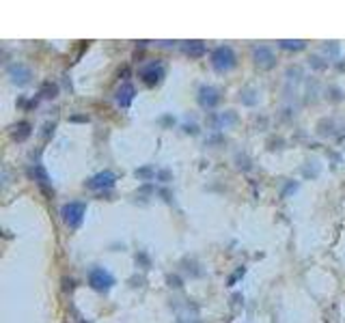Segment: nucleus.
Wrapping results in <instances>:
<instances>
[{"mask_svg": "<svg viewBox=\"0 0 345 323\" xmlns=\"http://www.w3.org/2000/svg\"><path fill=\"white\" fill-rule=\"evenodd\" d=\"M114 183H117V175L112 173V170H102V173L89 177L87 181H84V187H87V190L99 192V190H110Z\"/></svg>", "mask_w": 345, "mask_h": 323, "instance_id": "nucleus-7", "label": "nucleus"}, {"mask_svg": "<svg viewBox=\"0 0 345 323\" xmlns=\"http://www.w3.org/2000/svg\"><path fill=\"white\" fill-rule=\"evenodd\" d=\"M136 265L142 267V269H149V267H151V259H149V254L145 252V250H140V252L136 254Z\"/></svg>", "mask_w": 345, "mask_h": 323, "instance_id": "nucleus-23", "label": "nucleus"}, {"mask_svg": "<svg viewBox=\"0 0 345 323\" xmlns=\"http://www.w3.org/2000/svg\"><path fill=\"white\" fill-rule=\"evenodd\" d=\"M222 142H226V138H224L222 132H212L210 136L205 138V145H207V147H216V145H222Z\"/></svg>", "mask_w": 345, "mask_h": 323, "instance_id": "nucleus-21", "label": "nucleus"}, {"mask_svg": "<svg viewBox=\"0 0 345 323\" xmlns=\"http://www.w3.org/2000/svg\"><path fill=\"white\" fill-rule=\"evenodd\" d=\"M84 215H87V203L84 201H69L61 207V220L67 229L76 231L80 224H82Z\"/></svg>", "mask_w": 345, "mask_h": 323, "instance_id": "nucleus-2", "label": "nucleus"}, {"mask_svg": "<svg viewBox=\"0 0 345 323\" xmlns=\"http://www.w3.org/2000/svg\"><path fill=\"white\" fill-rule=\"evenodd\" d=\"M28 175H31V179H35V183H37V187L41 190V194L48 196V199H52V196H54L52 179H50V175H48V170L43 168V164L35 162V164L28 168Z\"/></svg>", "mask_w": 345, "mask_h": 323, "instance_id": "nucleus-5", "label": "nucleus"}, {"mask_svg": "<svg viewBox=\"0 0 345 323\" xmlns=\"http://www.w3.org/2000/svg\"><path fill=\"white\" fill-rule=\"evenodd\" d=\"M134 97H136V88H134V84H132V82H123L119 88H117L114 102L119 104V108L128 110V108L132 106V102H134Z\"/></svg>", "mask_w": 345, "mask_h": 323, "instance_id": "nucleus-11", "label": "nucleus"}, {"mask_svg": "<svg viewBox=\"0 0 345 323\" xmlns=\"http://www.w3.org/2000/svg\"><path fill=\"white\" fill-rule=\"evenodd\" d=\"M7 76L11 78V82H13V84L24 86V84H28V82H31L33 71H31V67H26L24 62L15 60V62H11V65H7Z\"/></svg>", "mask_w": 345, "mask_h": 323, "instance_id": "nucleus-9", "label": "nucleus"}, {"mask_svg": "<svg viewBox=\"0 0 345 323\" xmlns=\"http://www.w3.org/2000/svg\"><path fill=\"white\" fill-rule=\"evenodd\" d=\"M54 130H56V123H45V125H43V132H41V136H43L45 140H48V138L52 136V134H54Z\"/></svg>", "mask_w": 345, "mask_h": 323, "instance_id": "nucleus-31", "label": "nucleus"}, {"mask_svg": "<svg viewBox=\"0 0 345 323\" xmlns=\"http://www.w3.org/2000/svg\"><path fill=\"white\" fill-rule=\"evenodd\" d=\"M89 286L91 289H95L99 293H106V291H110L112 286H114V276L108 272L106 267H91L89 269Z\"/></svg>", "mask_w": 345, "mask_h": 323, "instance_id": "nucleus-4", "label": "nucleus"}, {"mask_svg": "<svg viewBox=\"0 0 345 323\" xmlns=\"http://www.w3.org/2000/svg\"><path fill=\"white\" fill-rule=\"evenodd\" d=\"M134 177L138 179V181H142V183H151V179H156V177H158V170L147 164V166L136 168V170H134Z\"/></svg>", "mask_w": 345, "mask_h": 323, "instance_id": "nucleus-15", "label": "nucleus"}, {"mask_svg": "<svg viewBox=\"0 0 345 323\" xmlns=\"http://www.w3.org/2000/svg\"><path fill=\"white\" fill-rule=\"evenodd\" d=\"M326 97H328V102H332V104H339L341 100H343V91H341V88L339 86H328V88H326Z\"/></svg>", "mask_w": 345, "mask_h": 323, "instance_id": "nucleus-20", "label": "nucleus"}, {"mask_svg": "<svg viewBox=\"0 0 345 323\" xmlns=\"http://www.w3.org/2000/svg\"><path fill=\"white\" fill-rule=\"evenodd\" d=\"M160 194L164 196V201H166V203H172V196H170V192H166V190H160Z\"/></svg>", "mask_w": 345, "mask_h": 323, "instance_id": "nucleus-36", "label": "nucleus"}, {"mask_svg": "<svg viewBox=\"0 0 345 323\" xmlns=\"http://www.w3.org/2000/svg\"><path fill=\"white\" fill-rule=\"evenodd\" d=\"M59 84L56 82H52V80H43L41 86H39V100H56L59 97Z\"/></svg>", "mask_w": 345, "mask_h": 323, "instance_id": "nucleus-14", "label": "nucleus"}, {"mask_svg": "<svg viewBox=\"0 0 345 323\" xmlns=\"http://www.w3.org/2000/svg\"><path fill=\"white\" fill-rule=\"evenodd\" d=\"M278 48L285 50V52H302V50H306V41H302V39H280Z\"/></svg>", "mask_w": 345, "mask_h": 323, "instance_id": "nucleus-17", "label": "nucleus"}, {"mask_svg": "<svg viewBox=\"0 0 345 323\" xmlns=\"http://www.w3.org/2000/svg\"><path fill=\"white\" fill-rule=\"evenodd\" d=\"M298 190V181H287L285 187H283V192H280V199H287L289 194H294Z\"/></svg>", "mask_w": 345, "mask_h": 323, "instance_id": "nucleus-26", "label": "nucleus"}, {"mask_svg": "<svg viewBox=\"0 0 345 323\" xmlns=\"http://www.w3.org/2000/svg\"><path fill=\"white\" fill-rule=\"evenodd\" d=\"M240 102H242L244 106H248V108L257 106V104H259V93H257L252 86L242 88V91H240Z\"/></svg>", "mask_w": 345, "mask_h": 323, "instance_id": "nucleus-16", "label": "nucleus"}, {"mask_svg": "<svg viewBox=\"0 0 345 323\" xmlns=\"http://www.w3.org/2000/svg\"><path fill=\"white\" fill-rule=\"evenodd\" d=\"M164 76H166V69H164V62H162L160 58L149 60L147 65H142L138 69V78L145 82V86H149V88L158 86L162 80H164Z\"/></svg>", "mask_w": 345, "mask_h": 323, "instance_id": "nucleus-3", "label": "nucleus"}, {"mask_svg": "<svg viewBox=\"0 0 345 323\" xmlns=\"http://www.w3.org/2000/svg\"><path fill=\"white\" fill-rule=\"evenodd\" d=\"M300 76H302V69L298 67V65L287 69V78H289V80H300Z\"/></svg>", "mask_w": 345, "mask_h": 323, "instance_id": "nucleus-30", "label": "nucleus"}, {"mask_svg": "<svg viewBox=\"0 0 345 323\" xmlns=\"http://www.w3.org/2000/svg\"><path fill=\"white\" fill-rule=\"evenodd\" d=\"M158 123L162 125V127H172V125H175V116L172 114H162L158 119Z\"/></svg>", "mask_w": 345, "mask_h": 323, "instance_id": "nucleus-27", "label": "nucleus"}, {"mask_svg": "<svg viewBox=\"0 0 345 323\" xmlns=\"http://www.w3.org/2000/svg\"><path fill=\"white\" fill-rule=\"evenodd\" d=\"M317 130H320V136H332L334 134V121L332 119H324L320 125H317Z\"/></svg>", "mask_w": 345, "mask_h": 323, "instance_id": "nucleus-19", "label": "nucleus"}, {"mask_svg": "<svg viewBox=\"0 0 345 323\" xmlns=\"http://www.w3.org/2000/svg\"><path fill=\"white\" fill-rule=\"evenodd\" d=\"M156 181H162V183H170V181H172V170H168V168H160V170H158V177H156Z\"/></svg>", "mask_w": 345, "mask_h": 323, "instance_id": "nucleus-24", "label": "nucleus"}, {"mask_svg": "<svg viewBox=\"0 0 345 323\" xmlns=\"http://www.w3.org/2000/svg\"><path fill=\"white\" fill-rule=\"evenodd\" d=\"M196 102L201 108H205V110H214V108L222 102V93H220V88H216L212 84H203L196 93Z\"/></svg>", "mask_w": 345, "mask_h": 323, "instance_id": "nucleus-6", "label": "nucleus"}, {"mask_svg": "<svg viewBox=\"0 0 345 323\" xmlns=\"http://www.w3.org/2000/svg\"><path fill=\"white\" fill-rule=\"evenodd\" d=\"M91 116L89 114H71L69 116V123H89Z\"/></svg>", "mask_w": 345, "mask_h": 323, "instance_id": "nucleus-32", "label": "nucleus"}, {"mask_svg": "<svg viewBox=\"0 0 345 323\" xmlns=\"http://www.w3.org/2000/svg\"><path fill=\"white\" fill-rule=\"evenodd\" d=\"M128 76H130V67H128V65H123V67L119 69V78H123L125 82H128Z\"/></svg>", "mask_w": 345, "mask_h": 323, "instance_id": "nucleus-35", "label": "nucleus"}, {"mask_svg": "<svg viewBox=\"0 0 345 323\" xmlns=\"http://www.w3.org/2000/svg\"><path fill=\"white\" fill-rule=\"evenodd\" d=\"M235 164H238L240 170H250L252 168V162H250V157L246 153H238V155H235Z\"/></svg>", "mask_w": 345, "mask_h": 323, "instance_id": "nucleus-22", "label": "nucleus"}, {"mask_svg": "<svg viewBox=\"0 0 345 323\" xmlns=\"http://www.w3.org/2000/svg\"><path fill=\"white\" fill-rule=\"evenodd\" d=\"M63 284H65V286H63L65 291H71L76 286V280H74V278H63Z\"/></svg>", "mask_w": 345, "mask_h": 323, "instance_id": "nucleus-34", "label": "nucleus"}, {"mask_svg": "<svg viewBox=\"0 0 345 323\" xmlns=\"http://www.w3.org/2000/svg\"><path fill=\"white\" fill-rule=\"evenodd\" d=\"M181 50H184V54L190 58H203L207 54V46L203 41H184L181 43Z\"/></svg>", "mask_w": 345, "mask_h": 323, "instance_id": "nucleus-13", "label": "nucleus"}, {"mask_svg": "<svg viewBox=\"0 0 345 323\" xmlns=\"http://www.w3.org/2000/svg\"><path fill=\"white\" fill-rule=\"evenodd\" d=\"M324 50H326V54H328V56H337V54H339V43H337V41H330V43H326V46H324Z\"/></svg>", "mask_w": 345, "mask_h": 323, "instance_id": "nucleus-29", "label": "nucleus"}, {"mask_svg": "<svg viewBox=\"0 0 345 323\" xmlns=\"http://www.w3.org/2000/svg\"><path fill=\"white\" fill-rule=\"evenodd\" d=\"M181 130H184L186 134H190V136H198V132H201L196 123H184V125H181Z\"/></svg>", "mask_w": 345, "mask_h": 323, "instance_id": "nucleus-28", "label": "nucleus"}, {"mask_svg": "<svg viewBox=\"0 0 345 323\" xmlns=\"http://www.w3.org/2000/svg\"><path fill=\"white\" fill-rule=\"evenodd\" d=\"M252 60H255V65L259 69H266V71L274 69L276 62H278L274 50H272L270 46H257L255 50H252Z\"/></svg>", "mask_w": 345, "mask_h": 323, "instance_id": "nucleus-8", "label": "nucleus"}, {"mask_svg": "<svg viewBox=\"0 0 345 323\" xmlns=\"http://www.w3.org/2000/svg\"><path fill=\"white\" fill-rule=\"evenodd\" d=\"M166 284L170 286V289H181V286H184V280H181V276L170 274V276H166Z\"/></svg>", "mask_w": 345, "mask_h": 323, "instance_id": "nucleus-25", "label": "nucleus"}, {"mask_svg": "<svg viewBox=\"0 0 345 323\" xmlns=\"http://www.w3.org/2000/svg\"><path fill=\"white\" fill-rule=\"evenodd\" d=\"M210 62L218 74H229L238 67V54L231 46H216L210 54Z\"/></svg>", "mask_w": 345, "mask_h": 323, "instance_id": "nucleus-1", "label": "nucleus"}, {"mask_svg": "<svg viewBox=\"0 0 345 323\" xmlns=\"http://www.w3.org/2000/svg\"><path fill=\"white\" fill-rule=\"evenodd\" d=\"M308 65H311L315 71H326V69H328V65H330V62L326 60V58H322L320 54H313V56L308 58Z\"/></svg>", "mask_w": 345, "mask_h": 323, "instance_id": "nucleus-18", "label": "nucleus"}, {"mask_svg": "<svg viewBox=\"0 0 345 323\" xmlns=\"http://www.w3.org/2000/svg\"><path fill=\"white\" fill-rule=\"evenodd\" d=\"M207 123H210L212 132H220V130L231 127L233 123H238V114H235L233 110H226V112H212L210 119H207Z\"/></svg>", "mask_w": 345, "mask_h": 323, "instance_id": "nucleus-10", "label": "nucleus"}, {"mask_svg": "<svg viewBox=\"0 0 345 323\" xmlns=\"http://www.w3.org/2000/svg\"><path fill=\"white\" fill-rule=\"evenodd\" d=\"M244 272H246V269H244V267L235 269V274H231V276H229V286H233V284H235V280H238L240 276H244Z\"/></svg>", "mask_w": 345, "mask_h": 323, "instance_id": "nucleus-33", "label": "nucleus"}, {"mask_svg": "<svg viewBox=\"0 0 345 323\" xmlns=\"http://www.w3.org/2000/svg\"><path fill=\"white\" fill-rule=\"evenodd\" d=\"M9 134H11V138L15 142H24V140H28L31 138V134H33V125L28 121H17L15 125H11V130H9Z\"/></svg>", "mask_w": 345, "mask_h": 323, "instance_id": "nucleus-12", "label": "nucleus"}]
</instances>
